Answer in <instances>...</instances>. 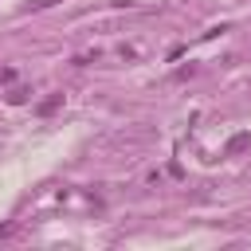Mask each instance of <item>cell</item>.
Segmentation results:
<instances>
[{
	"label": "cell",
	"instance_id": "1",
	"mask_svg": "<svg viewBox=\"0 0 251 251\" xmlns=\"http://www.w3.org/2000/svg\"><path fill=\"white\" fill-rule=\"evenodd\" d=\"M59 106H63V90H55V94H51V98H43V102H39V106H35V114H39V118H47V114H55V110H59Z\"/></svg>",
	"mask_w": 251,
	"mask_h": 251
},
{
	"label": "cell",
	"instance_id": "2",
	"mask_svg": "<svg viewBox=\"0 0 251 251\" xmlns=\"http://www.w3.org/2000/svg\"><path fill=\"white\" fill-rule=\"evenodd\" d=\"M247 145H251V133H235V137H231V141H227V145H224V153H227V157H231V153H243V149H247Z\"/></svg>",
	"mask_w": 251,
	"mask_h": 251
},
{
	"label": "cell",
	"instance_id": "3",
	"mask_svg": "<svg viewBox=\"0 0 251 251\" xmlns=\"http://www.w3.org/2000/svg\"><path fill=\"white\" fill-rule=\"evenodd\" d=\"M27 94H31L27 86H16V90L8 94V102H12V106H20V102H27Z\"/></svg>",
	"mask_w": 251,
	"mask_h": 251
},
{
	"label": "cell",
	"instance_id": "4",
	"mask_svg": "<svg viewBox=\"0 0 251 251\" xmlns=\"http://www.w3.org/2000/svg\"><path fill=\"white\" fill-rule=\"evenodd\" d=\"M51 4H55V0H31V4H27V12H39V8H51Z\"/></svg>",
	"mask_w": 251,
	"mask_h": 251
}]
</instances>
